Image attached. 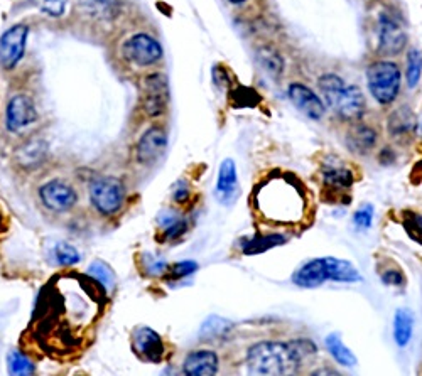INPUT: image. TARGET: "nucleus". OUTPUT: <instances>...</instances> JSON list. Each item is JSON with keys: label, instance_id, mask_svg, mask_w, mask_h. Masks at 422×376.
<instances>
[{"label": "nucleus", "instance_id": "obj_6", "mask_svg": "<svg viewBox=\"0 0 422 376\" xmlns=\"http://www.w3.org/2000/svg\"><path fill=\"white\" fill-rule=\"evenodd\" d=\"M401 81V70L395 63L376 61L367 67L368 90L380 105H389L397 98Z\"/></svg>", "mask_w": 422, "mask_h": 376}, {"label": "nucleus", "instance_id": "obj_3", "mask_svg": "<svg viewBox=\"0 0 422 376\" xmlns=\"http://www.w3.org/2000/svg\"><path fill=\"white\" fill-rule=\"evenodd\" d=\"M316 351V344L304 337L289 343L263 341L248 349L247 366L252 375H292L299 370L303 361L314 356Z\"/></svg>", "mask_w": 422, "mask_h": 376}, {"label": "nucleus", "instance_id": "obj_40", "mask_svg": "<svg viewBox=\"0 0 422 376\" xmlns=\"http://www.w3.org/2000/svg\"><path fill=\"white\" fill-rule=\"evenodd\" d=\"M172 198L179 205H184L190 199V186H188L186 180H178V184L172 189Z\"/></svg>", "mask_w": 422, "mask_h": 376}, {"label": "nucleus", "instance_id": "obj_42", "mask_svg": "<svg viewBox=\"0 0 422 376\" xmlns=\"http://www.w3.org/2000/svg\"><path fill=\"white\" fill-rule=\"evenodd\" d=\"M213 80L214 83H217V86H220V88H223V86L228 85V81H230L227 73H225V70L221 66H214Z\"/></svg>", "mask_w": 422, "mask_h": 376}, {"label": "nucleus", "instance_id": "obj_38", "mask_svg": "<svg viewBox=\"0 0 422 376\" xmlns=\"http://www.w3.org/2000/svg\"><path fill=\"white\" fill-rule=\"evenodd\" d=\"M380 277L385 282V285H390V287H405V277L401 270H385Z\"/></svg>", "mask_w": 422, "mask_h": 376}, {"label": "nucleus", "instance_id": "obj_27", "mask_svg": "<svg viewBox=\"0 0 422 376\" xmlns=\"http://www.w3.org/2000/svg\"><path fill=\"white\" fill-rule=\"evenodd\" d=\"M422 76V54L417 50L409 51L407 54V70H405V78H407V86L409 88H416L419 85V80Z\"/></svg>", "mask_w": 422, "mask_h": 376}, {"label": "nucleus", "instance_id": "obj_18", "mask_svg": "<svg viewBox=\"0 0 422 376\" xmlns=\"http://www.w3.org/2000/svg\"><path fill=\"white\" fill-rule=\"evenodd\" d=\"M183 366L188 376H213L218 373V356L210 349H198L188 355Z\"/></svg>", "mask_w": 422, "mask_h": 376}, {"label": "nucleus", "instance_id": "obj_11", "mask_svg": "<svg viewBox=\"0 0 422 376\" xmlns=\"http://www.w3.org/2000/svg\"><path fill=\"white\" fill-rule=\"evenodd\" d=\"M169 88L168 78L163 73H154L145 78L144 83V112L152 118L163 115L168 110Z\"/></svg>", "mask_w": 422, "mask_h": 376}, {"label": "nucleus", "instance_id": "obj_29", "mask_svg": "<svg viewBox=\"0 0 422 376\" xmlns=\"http://www.w3.org/2000/svg\"><path fill=\"white\" fill-rule=\"evenodd\" d=\"M88 275H92L97 282H100L107 292L110 291V289H114L115 275H114V272H112L110 267H108L105 262H101V260L93 262L92 265L88 267Z\"/></svg>", "mask_w": 422, "mask_h": 376}, {"label": "nucleus", "instance_id": "obj_24", "mask_svg": "<svg viewBox=\"0 0 422 376\" xmlns=\"http://www.w3.org/2000/svg\"><path fill=\"white\" fill-rule=\"evenodd\" d=\"M285 243V236L277 235H262V236H255V238L247 240V242L242 243V251L245 255H259L263 253V251L270 250V248L281 247Z\"/></svg>", "mask_w": 422, "mask_h": 376}, {"label": "nucleus", "instance_id": "obj_39", "mask_svg": "<svg viewBox=\"0 0 422 376\" xmlns=\"http://www.w3.org/2000/svg\"><path fill=\"white\" fill-rule=\"evenodd\" d=\"M188 229V223L184 218H179L176 223H172L171 227H168L165 229H163L164 231V238L165 240H178L179 236H183L184 233H186Z\"/></svg>", "mask_w": 422, "mask_h": 376}, {"label": "nucleus", "instance_id": "obj_26", "mask_svg": "<svg viewBox=\"0 0 422 376\" xmlns=\"http://www.w3.org/2000/svg\"><path fill=\"white\" fill-rule=\"evenodd\" d=\"M7 366H9V373L16 376H29L34 375V363L28 356L19 349H12L7 356Z\"/></svg>", "mask_w": 422, "mask_h": 376}, {"label": "nucleus", "instance_id": "obj_23", "mask_svg": "<svg viewBox=\"0 0 422 376\" xmlns=\"http://www.w3.org/2000/svg\"><path fill=\"white\" fill-rule=\"evenodd\" d=\"M85 14L95 19H110L119 10V0H78Z\"/></svg>", "mask_w": 422, "mask_h": 376}, {"label": "nucleus", "instance_id": "obj_10", "mask_svg": "<svg viewBox=\"0 0 422 376\" xmlns=\"http://www.w3.org/2000/svg\"><path fill=\"white\" fill-rule=\"evenodd\" d=\"M39 198L46 208L56 213H65L77 206V191L65 180L52 179L39 189Z\"/></svg>", "mask_w": 422, "mask_h": 376}, {"label": "nucleus", "instance_id": "obj_44", "mask_svg": "<svg viewBox=\"0 0 422 376\" xmlns=\"http://www.w3.org/2000/svg\"><path fill=\"white\" fill-rule=\"evenodd\" d=\"M3 227H6V224H3V213L0 211V233L3 231Z\"/></svg>", "mask_w": 422, "mask_h": 376}, {"label": "nucleus", "instance_id": "obj_13", "mask_svg": "<svg viewBox=\"0 0 422 376\" xmlns=\"http://www.w3.org/2000/svg\"><path fill=\"white\" fill-rule=\"evenodd\" d=\"M407 44L405 31L389 14H380L379 17V50L385 56L399 54Z\"/></svg>", "mask_w": 422, "mask_h": 376}, {"label": "nucleus", "instance_id": "obj_30", "mask_svg": "<svg viewBox=\"0 0 422 376\" xmlns=\"http://www.w3.org/2000/svg\"><path fill=\"white\" fill-rule=\"evenodd\" d=\"M54 257H56V263L61 267H73L80 262V253H78L77 248L66 242H61L56 245Z\"/></svg>", "mask_w": 422, "mask_h": 376}, {"label": "nucleus", "instance_id": "obj_1", "mask_svg": "<svg viewBox=\"0 0 422 376\" xmlns=\"http://www.w3.org/2000/svg\"><path fill=\"white\" fill-rule=\"evenodd\" d=\"M43 294L36 309L41 340L56 349L78 348L103 309L105 287L92 275L68 273L49 282Z\"/></svg>", "mask_w": 422, "mask_h": 376}, {"label": "nucleus", "instance_id": "obj_35", "mask_svg": "<svg viewBox=\"0 0 422 376\" xmlns=\"http://www.w3.org/2000/svg\"><path fill=\"white\" fill-rule=\"evenodd\" d=\"M144 267H145L147 272H149L150 275H154V277L164 275V273H168V270H169L168 262H165L164 258L156 257V255H145Z\"/></svg>", "mask_w": 422, "mask_h": 376}, {"label": "nucleus", "instance_id": "obj_28", "mask_svg": "<svg viewBox=\"0 0 422 376\" xmlns=\"http://www.w3.org/2000/svg\"><path fill=\"white\" fill-rule=\"evenodd\" d=\"M414 125H416V120H414V116L410 115L409 110H399L390 116L389 129L394 137L395 135L409 134V132L414 129Z\"/></svg>", "mask_w": 422, "mask_h": 376}, {"label": "nucleus", "instance_id": "obj_45", "mask_svg": "<svg viewBox=\"0 0 422 376\" xmlns=\"http://www.w3.org/2000/svg\"><path fill=\"white\" fill-rule=\"evenodd\" d=\"M230 2H232V3H235V6H239V3H243L245 0H230Z\"/></svg>", "mask_w": 422, "mask_h": 376}, {"label": "nucleus", "instance_id": "obj_7", "mask_svg": "<svg viewBox=\"0 0 422 376\" xmlns=\"http://www.w3.org/2000/svg\"><path fill=\"white\" fill-rule=\"evenodd\" d=\"M90 199L93 208L103 216H112L123 206L125 201V186L115 176H101L90 186Z\"/></svg>", "mask_w": 422, "mask_h": 376}, {"label": "nucleus", "instance_id": "obj_33", "mask_svg": "<svg viewBox=\"0 0 422 376\" xmlns=\"http://www.w3.org/2000/svg\"><path fill=\"white\" fill-rule=\"evenodd\" d=\"M41 12L49 17H61L66 12L68 0H37Z\"/></svg>", "mask_w": 422, "mask_h": 376}, {"label": "nucleus", "instance_id": "obj_14", "mask_svg": "<svg viewBox=\"0 0 422 376\" xmlns=\"http://www.w3.org/2000/svg\"><path fill=\"white\" fill-rule=\"evenodd\" d=\"M165 149H168V134L161 127H152L139 140L135 149L137 163L142 165L154 164L165 152Z\"/></svg>", "mask_w": 422, "mask_h": 376}, {"label": "nucleus", "instance_id": "obj_9", "mask_svg": "<svg viewBox=\"0 0 422 376\" xmlns=\"http://www.w3.org/2000/svg\"><path fill=\"white\" fill-rule=\"evenodd\" d=\"M29 28L26 24H16L7 29L0 37V66L3 70H14L21 63L28 44Z\"/></svg>", "mask_w": 422, "mask_h": 376}, {"label": "nucleus", "instance_id": "obj_32", "mask_svg": "<svg viewBox=\"0 0 422 376\" xmlns=\"http://www.w3.org/2000/svg\"><path fill=\"white\" fill-rule=\"evenodd\" d=\"M404 228L407 235L417 243H422V214L417 213H405Z\"/></svg>", "mask_w": 422, "mask_h": 376}, {"label": "nucleus", "instance_id": "obj_8", "mask_svg": "<svg viewBox=\"0 0 422 376\" xmlns=\"http://www.w3.org/2000/svg\"><path fill=\"white\" fill-rule=\"evenodd\" d=\"M122 54L127 61L137 66H152L163 58V48L154 37L147 34H135L125 41Z\"/></svg>", "mask_w": 422, "mask_h": 376}, {"label": "nucleus", "instance_id": "obj_31", "mask_svg": "<svg viewBox=\"0 0 422 376\" xmlns=\"http://www.w3.org/2000/svg\"><path fill=\"white\" fill-rule=\"evenodd\" d=\"M230 327H232V324H230L228 321H225V319L210 317L208 321L203 324L201 336L208 337V340H213V337H218V336H221V334L227 333Z\"/></svg>", "mask_w": 422, "mask_h": 376}, {"label": "nucleus", "instance_id": "obj_2", "mask_svg": "<svg viewBox=\"0 0 422 376\" xmlns=\"http://www.w3.org/2000/svg\"><path fill=\"white\" fill-rule=\"evenodd\" d=\"M255 208L265 220L285 224L297 223L306 211L303 186L289 174L270 176L255 189Z\"/></svg>", "mask_w": 422, "mask_h": 376}, {"label": "nucleus", "instance_id": "obj_19", "mask_svg": "<svg viewBox=\"0 0 422 376\" xmlns=\"http://www.w3.org/2000/svg\"><path fill=\"white\" fill-rule=\"evenodd\" d=\"M376 142V132L372 129V127L367 125H358L355 127V130L350 132L348 138H346V144L352 152L360 154V156H365V154L370 152L372 149L375 147Z\"/></svg>", "mask_w": 422, "mask_h": 376}, {"label": "nucleus", "instance_id": "obj_5", "mask_svg": "<svg viewBox=\"0 0 422 376\" xmlns=\"http://www.w3.org/2000/svg\"><path fill=\"white\" fill-rule=\"evenodd\" d=\"M319 92L325 96L328 107L340 118L356 122L365 114V96L355 85H348L336 74H325L318 81Z\"/></svg>", "mask_w": 422, "mask_h": 376}, {"label": "nucleus", "instance_id": "obj_16", "mask_svg": "<svg viewBox=\"0 0 422 376\" xmlns=\"http://www.w3.org/2000/svg\"><path fill=\"white\" fill-rule=\"evenodd\" d=\"M321 178L326 187L333 191H346L355 182V176L350 167L336 156H328L321 165Z\"/></svg>", "mask_w": 422, "mask_h": 376}, {"label": "nucleus", "instance_id": "obj_25", "mask_svg": "<svg viewBox=\"0 0 422 376\" xmlns=\"http://www.w3.org/2000/svg\"><path fill=\"white\" fill-rule=\"evenodd\" d=\"M326 348H328V351L331 353V356H333L338 363L343 364V366L352 368L356 364L355 355H353L348 348H346L345 343H343L341 337L338 336V334H330V336L326 337Z\"/></svg>", "mask_w": 422, "mask_h": 376}, {"label": "nucleus", "instance_id": "obj_21", "mask_svg": "<svg viewBox=\"0 0 422 376\" xmlns=\"http://www.w3.org/2000/svg\"><path fill=\"white\" fill-rule=\"evenodd\" d=\"M237 187H239V180H237L235 160L225 159L220 165V171H218V179H217L218 194H221L223 198H228L232 196L233 191H237Z\"/></svg>", "mask_w": 422, "mask_h": 376}, {"label": "nucleus", "instance_id": "obj_43", "mask_svg": "<svg viewBox=\"0 0 422 376\" xmlns=\"http://www.w3.org/2000/svg\"><path fill=\"white\" fill-rule=\"evenodd\" d=\"M314 375H336V371H333V370H321V371H314Z\"/></svg>", "mask_w": 422, "mask_h": 376}, {"label": "nucleus", "instance_id": "obj_20", "mask_svg": "<svg viewBox=\"0 0 422 376\" xmlns=\"http://www.w3.org/2000/svg\"><path fill=\"white\" fill-rule=\"evenodd\" d=\"M46 156V144L43 140H29L17 150V163L24 169L37 167Z\"/></svg>", "mask_w": 422, "mask_h": 376}, {"label": "nucleus", "instance_id": "obj_34", "mask_svg": "<svg viewBox=\"0 0 422 376\" xmlns=\"http://www.w3.org/2000/svg\"><path fill=\"white\" fill-rule=\"evenodd\" d=\"M196 270H198V263L186 260V262L176 263V265L171 267L168 272H169V278H171V280H181V278L193 275Z\"/></svg>", "mask_w": 422, "mask_h": 376}, {"label": "nucleus", "instance_id": "obj_12", "mask_svg": "<svg viewBox=\"0 0 422 376\" xmlns=\"http://www.w3.org/2000/svg\"><path fill=\"white\" fill-rule=\"evenodd\" d=\"M36 120H37V110L31 96L21 93V95H16L10 98L6 110L7 129L14 132V134H17V132L28 129L29 125H32Z\"/></svg>", "mask_w": 422, "mask_h": 376}, {"label": "nucleus", "instance_id": "obj_22", "mask_svg": "<svg viewBox=\"0 0 422 376\" xmlns=\"http://www.w3.org/2000/svg\"><path fill=\"white\" fill-rule=\"evenodd\" d=\"M412 329H414V315L405 309H399L395 312L394 340L401 348L409 344L410 337H412Z\"/></svg>", "mask_w": 422, "mask_h": 376}, {"label": "nucleus", "instance_id": "obj_15", "mask_svg": "<svg viewBox=\"0 0 422 376\" xmlns=\"http://www.w3.org/2000/svg\"><path fill=\"white\" fill-rule=\"evenodd\" d=\"M134 351L141 356L142 359L150 361V363H161L165 355V346L163 337L152 331L150 327H139L134 333Z\"/></svg>", "mask_w": 422, "mask_h": 376}, {"label": "nucleus", "instance_id": "obj_41", "mask_svg": "<svg viewBox=\"0 0 422 376\" xmlns=\"http://www.w3.org/2000/svg\"><path fill=\"white\" fill-rule=\"evenodd\" d=\"M181 218V214H178L176 211H172V209H165L157 216V224H159L161 229H165L168 227H171L172 223H176Z\"/></svg>", "mask_w": 422, "mask_h": 376}, {"label": "nucleus", "instance_id": "obj_46", "mask_svg": "<svg viewBox=\"0 0 422 376\" xmlns=\"http://www.w3.org/2000/svg\"><path fill=\"white\" fill-rule=\"evenodd\" d=\"M417 169H421V176H422V160L419 163V165H417Z\"/></svg>", "mask_w": 422, "mask_h": 376}, {"label": "nucleus", "instance_id": "obj_4", "mask_svg": "<svg viewBox=\"0 0 422 376\" xmlns=\"http://www.w3.org/2000/svg\"><path fill=\"white\" fill-rule=\"evenodd\" d=\"M328 280L353 284V282H360L361 275L353 263L334 257L309 260L292 275V282L301 289H316Z\"/></svg>", "mask_w": 422, "mask_h": 376}, {"label": "nucleus", "instance_id": "obj_36", "mask_svg": "<svg viewBox=\"0 0 422 376\" xmlns=\"http://www.w3.org/2000/svg\"><path fill=\"white\" fill-rule=\"evenodd\" d=\"M353 221L358 228H370L372 221H374V206L372 205H363L361 208H358L355 214H353Z\"/></svg>", "mask_w": 422, "mask_h": 376}, {"label": "nucleus", "instance_id": "obj_17", "mask_svg": "<svg viewBox=\"0 0 422 376\" xmlns=\"http://www.w3.org/2000/svg\"><path fill=\"white\" fill-rule=\"evenodd\" d=\"M289 100L292 101L297 110L303 112L311 120H319L326 112V107L321 98L312 90H309L306 85H301V83H292L289 86Z\"/></svg>", "mask_w": 422, "mask_h": 376}, {"label": "nucleus", "instance_id": "obj_37", "mask_svg": "<svg viewBox=\"0 0 422 376\" xmlns=\"http://www.w3.org/2000/svg\"><path fill=\"white\" fill-rule=\"evenodd\" d=\"M260 59H262V65L265 66V70H269L270 73H281L282 71V59L279 58L276 52H269V51H262L260 54Z\"/></svg>", "mask_w": 422, "mask_h": 376}]
</instances>
